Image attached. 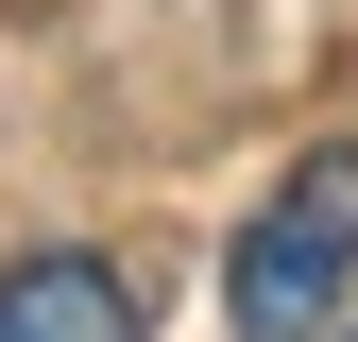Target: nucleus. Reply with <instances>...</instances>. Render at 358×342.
<instances>
[{
	"label": "nucleus",
	"instance_id": "obj_2",
	"mask_svg": "<svg viewBox=\"0 0 358 342\" xmlns=\"http://www.w3.org/2000/svg\"><path fill=\"white\" fill-rule=\"evenodd\" d=\"M0 342H137L120 256H0Z\"/></svg>",
	"mask_w": 358,
	"mask_h": 342
},
{
	"label": "nucleus",
	"instance_id": "obj_1",
	"mask_svg": "<svg viewBox=\"0 0 358 342\" xmlns=\"http://www.w3.org/2000/svg\"><path fill=\"white\" fill-rule=\"evenodd\" d=\"M358 291V137L290 154V189L239 223V256H222V308H239V342H324V308Z\"/></svg>",
	"mask_w": 358,
	"mask_h": 342
}]
</instances>
